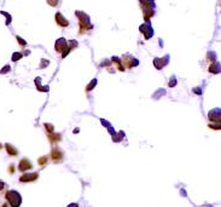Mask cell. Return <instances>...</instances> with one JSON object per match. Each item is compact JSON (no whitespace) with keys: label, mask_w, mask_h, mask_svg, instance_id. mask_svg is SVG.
I'll use <instances>...</instances> for the list:
<instances>
[{"label":"cell","mask_w":221,"mask_h":207,"mask_svg":"<svg viewBox=\"0 0 221 207\" xmlns=\"http://www.w3.org/2000/svg\"><path fill=\"white\" fill-rule=\"evenodd\" d=\"M208 117L210 121H214L216 124H220V117H221V110L220 108H215L208 113Z\"/></svg>","instance_id":"52a82bcc"},{"label":"cell","mask_w":221,"mask_h":207,"mask_svg":"<svg viewBox=\"0 0 221 207\" xmlns=\"http://www.w3.org/2000/svg\"><path fill=\"white\" fill-rule=\"evenodd\" d=\"M210 127H213L214 130H220V124H215V125H210Z\"/></svg>","instance_id":"d6a6232c"},{"label":"cell","mask_w":221,"mask_h":207,"mask_svg":"<svg viewBox=\"0 0 221 207\" xmlns=\"http://www.w3.org/2000/svg\"><path fill=\"white\" fill-rule=\"evenodd\" d=\"M67 45H68V41H67L64 38H59V39L56 41L54 49H56V51H57V52H63V51L65 50Z\"/></svg>","instance_id":"ba28073f"},{"label":"cell","mask_w":221,"mask_h":207,"mask_svg":"<svg viewBox=\"0 0 221 207\" xmlns=\"http://www.w3.org/2000/svg\"><path fill=\"white\" fill-rule=\"evenodd\" d=\"M10 69H11V68H10V66H5V67H4L1 70H0V74H5V73L10 72Z\"/></svg>","instance_id":"83f0119b"},{"label":"cell","mask_w":221,"mask_h":207,"mask_svg":"<svg viewBox=\"0 0 221 207\" xmlns=\"http://www.w3.org/2000/svg\"><path fill=\"white\" fill-rule=\"evenodd\" d=\"M76 16L80 19V32L81 33H85L86 31H88V29L93 28V25L89 22L88 15H86L85 12H81V11H76Z\"/></svg>","instance_id":"7a4b0ae2"},{"label":"cell","mask_w":221,"mask_h":207,"mask_svg":"<svg viewBox=\"0 0 221 207\" xmlns=\"http://www.w3.org/2000/svg\"><path fill=\"white\" fill-rule=\"evenodd\" d=\"M1 146H3V145H1V144H0V149H1Z\"/></svg>","instance_id":"f35d334b"},{"label":"cell","mask_w":221,"mask_h":207,"mask_svg":"<svg viewBox=\"0 0 221 207\" xmlns=\"http://www.w3.org/2000/svg\"><path fill=\"white\" fill-rule=\"evenodd\" d=\"M16 39L18 40V43H19V45H21V46H25V45H27V43H25L21 37H16Z\"/></svg>","instance_id":"f1b7e54d"},{"label":"cell","mask_w":221,"mask_h":207,"mask_svg":"<svg viewBox=\"0 0 221 207\" xmlns=\"http://www.w3.org/2000/svg\"><path fill=\"white\" fill-rule=\"evenodd\" d=\"M139 31L144 34V37H145L146 40H149L150 38H152V35H153V29H152V27H151V24H150L149 22L141 24V25L139 27Z\"/></svg>","instance_id":"277c9868"},{"label":"cell","mask_w":221,"mask_h":207,"mask_svg":"<svg viewBox=\"0 0 221 207\" xmlns=\"http://www.w3.org/2000/svg\"><path fill=\"white\" fill-rule=\"evenodd\" d=\"M10 172H13V165L10 166Z\"/></svg>","instance_id":"8d00e7d4"},{"label":"cell","mask_w":221,"mask_h":207,"mask_svg":"<svg viewBox=\"0 0 221 207\" xmlns=\"http://www.w3.org/2000/svg\"><path fill=\"white\" fill-rule=\"evenodd\" d=\"M35 85L38 87V90L41 91V92H47L48 91V86H41V78H36L35 79Z\"/></svg>","instance_id":"9a60e30c"},{"label":"cell","mask_w":221,"mask_h":207,"mask_svg":"<svg viewBox=\"0 0 221 207\" xmlns=\"http://www.w3.org/2000/svg\"><path fill=\"white\" fill-rule=\"evenodd\" d=\"M39 177V173L36 172H33V173H24L19 177V182L22 183H28V182H34L38 179Z\"/></svg>","instance_id":"8992f818"},{"label":"cell","mask_w":221,"mask_h":207,"mask_svg":"<svg viewBox=\"0 0 221 207\" xmlns=\"http://www.w3.org/2000/svg\"><path fill=\"white\" fill-rule=\"evenodd\" d=\"M123 136H124V135H123V132H118L117 135H115V133H114V135H112V139H114L115 142H118V140H121V139H122V137H123Z\"/></svg>","instance_id":"44dd1931"},{"label":"cell","mask_w":221,"mask_h":207,"mask_svg":"<svg viewBox=\"0 0 221 207\" xmlns=\"http://www.w3.org/2000/svg\"><path fill=\"white\" fill-rule=\"evenodd\" d=\"M5 199L11 207H19L22 203V196L16 190H9L5 194Z\"/></svg>","instance_id":"6da1fadb"},{"label":"cell","mask_w":221,"mask_h":207,"mask_svg":"<svg viewBox=\"0 0 221 207\" xmlns=\"http://www.w3.org/2000/svg\"><path fill=\"white\" fill-rule=\"evenodd\" d=\"M208 58H211V62H215L216 61V56L214 52H209L208 53Z\"/></svg>","instance_id":"484cf974"},{"label":"cell","mask_w":221,"mask_h":207,"mask_svg":"<svg viewBox=\"0 0 221 207\" xmlns=\"http://www.w3.org/2000/svg\"><path fill=\"white\" fill-rule=\"evenodd\" d=\"M22 57H23V55H22L21 52H15V53L12 55V61H13V62H16V61L21 60Z\"/></svg>","instance_id":"7402d4cb"},{"label":"cell","mask_w":221,"mask_h":207,"mask_svg":"<svg viewBox=\"0 0 221 207\" xmlns=\"http://www.w3.org/2000/svg\"><path fill=\"white\" fill-rule=\"evenodd\" d=\"M68 44H69V45H67L65 50L62 52V57H63V58L67 57L68 53H69L74 47H77V41H76V40H70V41H68Z\"/></svg>","instance_id":"8fae6325"},{"label":"cell","mask_w":221,"mask_h":207,"mask_svg":"<svg viewBox=\"0 0 221 207\" xmlns=\"http://www.w3.org/2000/svg\"><path fill=\"white\" fill-rule=\"evenodd\" d=\"M52 159H53L54 162H59V161L63 160V153L58 146H54L52 149Z\"/></svg>","instance_id":"30bf717a"},{"label":"cell","mask_w":221,"mask_h":207,"mask_svg":"<svg viewBox=\"0 0 221 207\" xmlns=\"http://www.w3.org/2000/svg\"><path fill=\"white\" fill-rule=\"evenodd\" d=\"M168 62H169V56L166 55L163 58H155V60H153V66L156 67V69L160 70V69L164 68L168 64Z\"/></svg>","instance_id":"5b68a950"},{"label":"cell","mask_w":221,"mask_h":207,"mask_svg":"<svg viewBox=\"0 0 221 207\" xmlns=\"http://www.w3.org/2000/svg\"><path fill=\"white\" fill-rule=\"evenodd\" d=\"M47 3H48V5H51V6H57L58 3H59V0H47Z\"/></svg>","instance_id":"d4e9b609"},{"label":"cell","mask_w":221,"mask_h":207,"mask_svg":"<svg viewBox=\"0 0 221 207\" xmlns=\"http://www.w3.org/2000/svg\"><path fill=\"white\" fill-rule=\"evenodd\" d=\"M193 92H195V93H197V95H198V93L201 95V93H202L201 87H195V88H193Z\"/></svg>","instance_id":"1f68e13d"},{"label":"cell","mask_w":221,"mask_h":207,"mask_svg":"<svg viewBox=\"0 0 221 207\" xmlns=\"http://www.w3.org/2000/svg\"><path fill=\"white\" fill-rule=\"evenodd\" d=\"M44 126H45V129L51 133V132H53V130H54V127H53V125L52 124H44Z\"/></svg>","instance_id":"cb8c5ba5"},{"label":"cell","mask_w":221,"mask_h":207,"mask_svg":"<svg viewBox=\"0 0 221 207\" xmlns=\"http://www.w3.org/2000/svg\"><path fill=\"white\" fill-rule=\"evenodd\" d=\"M121 63L124 68H133V67H137L139 64V61L129 55H124L121 58Z\"/></svg>","instance_id":"3957f363"},{"label":"cell","mask_w":221,"mask_h":207,"mask_svg":"<svg viewBox=\"0 0 221 207\" xmlns=\"http://www.w3.org/2000/svg\"><path fill=\"white\" fill-rule=\"evenodd\" d=\"M96 85H97V79H93V80H92V81H91V82L87 85V87H86V91H87V92H89V91L92 90V88H94V87H96Z\"/></svg>","instance_id":"ffe728a7"},{"label":"cell","mask_w":221,"mask_h":207,"mask_svg":"<svg viewBox=\"0 0 221 207\" xmlns=\"http://www.w3.org/2000/svg\"><path fill=\"white\" fill-rule=\"evenodd\" d=\"M47 156H41L39 160H38V164L40 165V166H44V165H46L47 164Z\"/></svg>","instance_id":"603a6c76"},{"label":"cell","mask_w":221,"mask_h":207,"mask_svg":"<svg viewBox=\"0 0 221 207\" xmlns=\"http://www.w3.org/2000/svg\"><path fill=\"white\" fill-rule=\"evenodd\" d=\"M140 5L144 9H155V0H139Z\"/></svg>","instance_id":"4fadbf2b"},{"label":"cell","mask_w":221,"mask_h":207,"mask_svg":"<svg viewBox=\"0 0 221 207\" xmlns=\"http://www.w3.org/2000/svg\"><path fill=\"white\" fill-rule=\"evenodd\" d=\"M111 62L117 64L118 70H121V72H123V70H124V67H123V66H122V63H121V58H118V57H112V58H111Z\"/></svg>","instance_id":"ac0fdd59"},{"label":"cell","mask_w":221,"mask_h":207,"mask_svg":"<svg viewBox=\"0 0 221 207\" xmlns=\"http://www.w3.org/2000/svg\"><path fill=\"white\" fill-rule=\"evenodd\" d=\"M143 12H144V19H145V21H149V18L152 17L153 13H155L153 9H144Z\"/></svg>","instance_id":"e0dca14e"},{"label":"cell","mask_w":221,"mask_h":207,"mask_svg":"<svg viewBox=\"0 0 221 207\" xmlns=\"http://www.w3.org/2000/svg\"><path fill=\"white\" fill-rule=\"evenodd\" d=\"M50 64L48 60H41V64H40V68H44V67H47Z\"/></svg>","instance_id":"4316f807"},{"label":"cell","mask_w":221,"mask_h":207,"mask_svg":"<svg viewBox=\"0 0 221 207\" xmlns=\"http://www.w3.org/2000/svg\"><path fill=\"white\" fill-rule=\"evenodd\" d=\"M48 138L51 139V142H59L62 137H60L59 133H54V135H53V133H50V135H48Z\"/></svg>","instance_id":"d6986e66"},{"label":"cell","mask_w":221,"mask_h":207,"mask_svg":"<svg viewBox=\"0 0 221 207\" xmlns=\"http://www.w3.org/2000/svg\"><path fill=\"white\" fill-rule=\"evenodd\" d=\"M102 124H104V125H105L106 127H110V124H109L108 121H105V120H103V119H102Z\"/></svg>","instance_id":"e575fe53"},{"label":"cell","mask_w":221,"mask_h":207,"mask_svg":"<svg viewBox=\"0 0 221 207\" xmlns=\"http://www.w3.org/2000/svg\"><path fill=\"white\" fill-rule=\"evenodd\" d=\"M5 149H6L7 154H9V155H11V156H16V155H18L17 149H16V148H15L13 145H11L10 143H6V144H5Z\"/></svg>","instance_id":"5bb4252c"},{"label":"cell","mask_w":221,"mask_h":207,"mask_svg":"<svg viewBox=\"0 0 221 207\" xmlns=\"http://www.w3.org/2000/svg\"><path fill=\"white\" fill-rule=\"evenodd\" d=\"M170 87H174L175 85H176V80H175V76H172V80L169 81V84H168Z\"/></svg>","instance_id":"f546056e"},{"label":"cell","mask_w":221,"mask_h":207,"mask_svg":"<svg viewBox=\"0 0 221 207\" xmlns=\"http://www.w3.org/2000/svg\"><path fill=\"white\" fill-rule=\"evenodd\" d=\"M209 72L213 73V74L220 73V63H219V62H214V63L209 67Z\"/></svg>","instance_id":"2e32d148"},{"label":"cell","mask_w":221,"mask_h":207,"mask_svg":"<svg viewBox=\"0 0 221 207\" xmlns=\"http://www.w3.org/2000/svg\"><path fill=\"white\" fill-rule=\"evenodd\" d=\"M68 207H79V205L77 203H70Z\"/></svg>","instance_id":"d590c367"},{"label":"cell","mask_w":221,"mask_h":207,"mask_svg":"<svg viewBox=\"0 0 221 207\" xmlns=\"http://www.w3.org/2000/svg\"><path fill=\"white\" fill-rule=\"evenodd\" d=\"M3 207H9V205H7V203H4V205H3Z\"/></svg>","instance_id":"74e56055"},{"label":"cell","mask_w":221,"mask_h":207,"mask_svg":"<svg viewBox=\"0 0 221 207\" xmlns=\"http://www.w3.org/2000/svg\"><path fill=\"white\" fill-rule=\"evenodd\" d=\"M56 22L60 25V27H68L69 25V21L67 18H64V16H63L60 12H57L56 13Z\"/></svg>","instance_id":"7c38bea8"},{"label":"cell","mask_w":221,"mask_h":207,"mask_svg":"<svg viewBox=\"0 0 221 207\" xmlns=\"http://www.w3.org/2000/svg\"><path fill=\"white\" fill-rule=\"evenodd\" d=\"M31 167H33V165H31V162L28 160V159H22L18 164V170L21 172H25L28 170H30Z\"/></svg>","instance_id":"9c48e42d"},{"label":"cell","mask_w":221,"mask_h":207,"mask_svg":"<svg viewBox=\"0 0 221 207\" xmlns=\"http://www.w3.org/2000/svg\"><path fill=\"white\" fill-rule=\"evenodd\" d=\"M4 188H5V183L3 181H0V191H1Z\"/></svg>","instance_id":"836d02e7"},{"label":"cell","mask_w":221,"mask_h":207,"mask_svg":"<svg viewBox=\"0 0 221 207\" xmlns=\"http://www.w3.org/2000/svg\"><path fill=\"white\" fill-rule=\"evenodd\" d=\"M1 13H3V15H5V16L7 17V22H6V24H10V22H11V16H10L9 13H6V12H4V11H1Z\"/></svg>","instance_id":"4dcf8cb0"}]
</instances>
